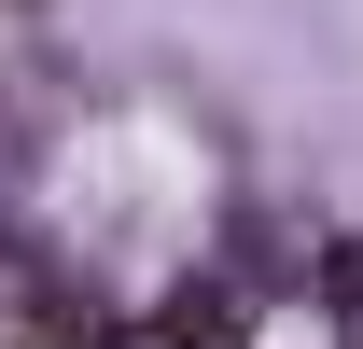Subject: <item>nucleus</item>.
<instances>
[{
	"instance_id": "nucleus-1",
	"label": "nucleus",
	"mask_w": 363,
	"mask_h": 349,
	"mask_svg": "<svg viewBox=\"0 0 363 349\" xmlns=\"http://www.w3.org/2000/svg\"><path fill=\"white\" fill-rule=\"evenodd\" d=\"M126 349H224V321H154V336H126Z\"/></svg>"
}]
</instances>
